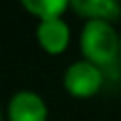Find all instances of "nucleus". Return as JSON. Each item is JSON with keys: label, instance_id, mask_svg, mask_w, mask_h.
I'll return each instance as SVG.
<instances>
[{"label": "nucleus", "instance_id": "obj_7", "mask_svg": "<svg viewBox=\"0 0 121 121\" xmlns=\"http://www.w3.org/2000/svg\"><path fill=\"white\" fill-rule=\"evenodd\" d=\"M0 121H2V115H0Z\"/></svg>", "mask_w": 121, "mask_h": 121}, {"label": "nucleus", "instance_id": "obj_6", "mask_svg": "<svg viewBox=\"0 0 121 121\" xmlns=\"http://www.w3.org/2000/svg\"><path fill=\"white\" fill-rule=\"evenodd\" d=\"M23 6L38 15L40 19H51V17H60V13L66 9L68 0H21Z\"/></svg>", "mask_w": 121, "mask_h": 121}, {"label": "nucleus", "instance_id": "obj_5", "mask_svg": "<svg viewBox=\"0 0 121 121\" xmlns=\"http://www.w3.org/2000/svg\"><path fill=\"white\" fill-rule=\"evenodd\" d=\"M74 11L89 19H115L121 13V0H70Z\"/></svg>", "mask_w": 121, "mask_h": 121}, {"label": "nucleus", "instance_id": "obj_4", "mask_svg": "<svg viewBox=\"0 0 121 121\" xmlns=\"http://www.w3.org/2000/svg\"><path fill=\"white\" fill-rule=\"evenodd\" d=\"M70 38V30L64 19L51 17V19H40L38 23V43L45 51L49 53H60L66 49Z\"/></svg>", "mask_w": 121, "mask_h": 121}, {"label": "nucleus", "instance_id": "obj_3", "mask_svg": "<svg viewBox=\"0 0 121 121\" xmlns=\"http://www.w3.org/2000/svg\"><path fill=\"white\" fill-rule=\"evenodd\" d=\"M9 119L11 121H45L47 119V106L38 94L17 91L9 102Z\"/></svg>", "mask_w": 121, "mask_h": 121}, {"label": "nucleus", "instance_id": "obj_2", "mask_svg": "<svg viewBox=\"0 0 121 121\" xmlns=\"http://www.w3.org/2000/svg\"><path fill=\"white\" fill-rule=\"evenodd\" d=\"M64 85L72 96L79 98H87L91 94H96L102 85V72L96 64L91 62H74L66 74H64Z\"/></svg>", "mask_w": 121, "mask_h": 121}, {"label": "nucleus", "instance_id": "obj_1", "mask_svg": "<svg viewBox=\"0 0 121 121\" xmlns=\"http://www.w3.org/2000/svg\"><path fill=\"white\" fill-rule=\"evenodd\" d=\"M81 49L87 62L98 66H111L121 53V40L108 21L89 19L81 34Z\"/></svg>", "mask_w": 121, "mask_h": 121}]
</instances>
